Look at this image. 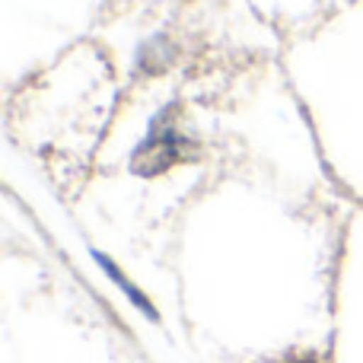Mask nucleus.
Listing matches in <instances>:
<instances>
[{
	"instance_id": "1",
	"label": "nucleus",
	"mask_w": 363,
	"mask_h": 363,
	"mask_svg": "<svg viewBox=\"0 0 363 363\" xmlns=\"http://www.w3.org/2000/svg\"><path fill=\"white\" fill-rule=\"evenodd\" d=\"M191 160H198V144L179 128L176 108L169 106L157 115L147 140L134 150L131 169L140 179H153V176H163V172L176 169L182 163H191Z\"/></svg>"
},
{
	"instance_id": "2",
	"label": "nucleus",
	"mask_w": 363,
	"mask_h": 363,
	"mask_svg": "<svg viewBox=\"0 0 363 363\" xmlns=\"http://www.w3.org/2000/svg\"><path fill=\"white\" fill-rule=\"evenodd\" d=\"M96 262H99V264H102V268H106V271H108V274H112V281H115V284H118V287H121V290H125V294H128V296H131V300H134V303H138V306H140V309H144V313H147V315H153V319H157V309H153V306H150V303H147V296H144V294H140V290H138V287H134V284H128V281H125V277H121V271H118V268H115V264H112V262H108V258L96 255Z\"/></svg>"
},
{
	"instance_id": "3",
	"label": "nucleus",
	"mask_w": 363,
	"mask_h": 363,
	"mask_svg": "<svg viewBox=\"0 0 363 363\" xmlns=\"http://www.w3.org/2000/svg\"><path fill=\"white\" fill-rule=\"evenodd\" d=\"M290 363H319V360H290Z\"/></svg>"
}]
</instances>
